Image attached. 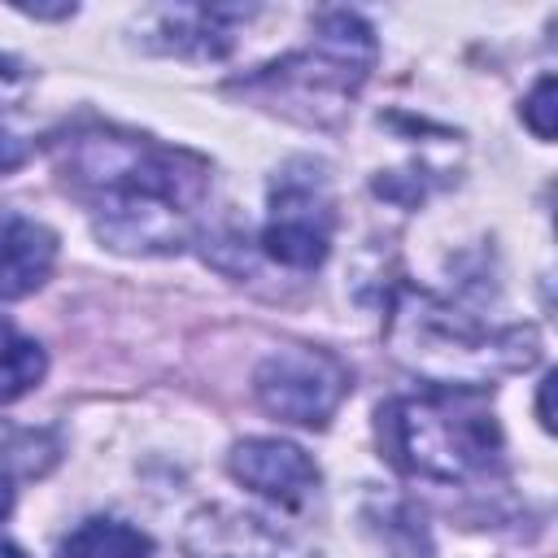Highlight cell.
Listing matches in <instances>:
<instances>
[{
  "mask_svg": "<svg viewBox=\"0 0 558 558\" xmlns=\"http://www.w3.org/2000/svg\"><path fill=\"white\" fill-rule=\"evenodd\" d=\"M61 183L118 253H179L209 196V161L118 126H83L52 144Z\"/></svg>",
  "mask_w": 558,
  "mask_h": 558,
  "instance_id": "1",
  "label": "cell"
},
{
  "mask_svg": "<svg viewBox=\"0 0 558 558\" xmlns=\"http://www.w3.org/2000/svg\"><path fill=\"white\" fill-rule=\"evenodd\" d=\"M392 353L436 388H466L519 371L536 357L532 327H484L432 292L405 288L388 310Z\"/></svg>",
  "mask_w": 558,
  "mask_h": 558,
  "instance_id": "2",
  "label": "cell"
},
{
  "mask_svg": "<svg viewBox=\"0 0 558 558\" xmlns=\"http://www.w3.org/2000/svg\"><path fill=\"white\" fill-rule=\"evenodd\" d=\"M384 458L414 480L462 484L497 466L501 427L493 410L466 388H432L379 405L375 418Z\"/></svg>",
  "mask_w": 558,
  "mask_h": 558,
  "instance_id": "3",
  "label": "cell"
},
{
  "mask_svg": "<svg viewBox=\"0 0 558 558\" xmlns=\"http://www.w3.org/2000/svg\"><path fill=\"white\" fill-rule=\"evenodd\" d=\"M375 52H379L375 31L357 13L336 9V13H323L314 39L301 52L266 65L262 74L235 87H244L248 96H262L270 109H283L301 122L331 126L371 78Z\"/></svg>",
  "mask_w": 558,
  "mask_h": 558,
  "instance_id": "4",
  "label": "cell"
},
{
  "mask_svg": "<svg viewBox=\"0 0 558 558\" xmlns=\"http://www.w3.org/2000/svg\"><path fill=\"white\" fill-rule=\"evenodd\" d=\"M349 388H353L349 366L327 349H305V344L270 353L253 375L257 405L279 423H296V427H327V418L340 410Z\"/></svg>",
  "mask_w": 558,
  "mask_h": 558,
  "instance_id": "5",
  "label": "cell"
},
{
  "mask_svg": "<svg viewBox=\"0 0 558 558\" xmlns=\"http://www.w3.org/2000/svg\"><path fill=\"white\" fill-rule=\"evenodd\" d=\"M331 231H336V209L327 179L310 161H292L270 183V214L262 231L266 253L292 270H314L331 248Z\"/></svg>",
  "mask_w": 558,
  "mask_h": 558,
  "instance_id": "6",
  "label": "cell"
},
{
  "mask_svg": "<svg viewBox=\"0 0 558 558\" xmlns=\"http://www.w3.org/2000/svg\"><path fill=\"white\" fill-rule=\"evenodd\" d=\"M183 554L187 558H323L305 541L231 506L196 510L183 532Z\"/></svg>",
  "mask_w": 558,
  "mask_h": 558,
  "instance_id": "7",
  "label": "cell"
},
{
  "mask_svg": "<svg viewBox=\"0 0 558 558\" xmlns=\"http://www.w3.org/2000/svg\"><path fill=\"white\" fill-rule=\"evenodd\" d=\"M231 475L283 510H305L318 493V466L310 462V453L301 445L275 440V436L240 440L231 449Z\"/></svg>",
  "mask_w": 558,
  "mask_h": 558,
  "instance_id": "8",
  "label": "cell"
},
{
  "mask_svg": "<svg viewBox=\"0 0 558 558\" xmlns=\"http://www.w3.org/2000/svg\"><path fill=\"white\" fill-rule=\"evenodd\" d=\"M57 266V235L22 214H0V301H22L48 283Z\"/></svg>",
  "mask_w": 558,
  "mask_h": 558,
  "instance_id": "9",
  "label": "cell"
},
{
  "mask_svg": "<svg viewBox=\"0 0 558 558\" xmlns=\"http://www.w3.org/2000/svg\"><path fill=\"white\" fill-rule=\"evenodd\" d=\"M253 9H209V4H187V9H161V39L157 48L183 52V57H222L235 39V22H244Z\"/></svg>",
  "mask_w": 558,
  "mask_h": 558,
  "instance_id": "10",
  "label": "cell"
},
{
  "mask_svg": "<svg viewBox=\"0 0 558 558\" xmlns=\"http://www.w3.org/2000/svg\"><path fill=\"white\" fill-rule=\"evenodd\" d=\"M61 558H153V541L122 519H87L65 536Z\"/></svg>",
  "mask_w": 558,
  "mask_h": 558,
  "instance_id": "11",
  "label": "cell"
},
{
  "mask_svg": "<svg viewBox=\"0 0 558 558\" xmlns=\"http://www.w3.org/2000/svg\"><path fill=\"white\" fill-rule=\"evenodd\" d=\"M44 371H48L44 349L31 336H22L13 323L0 318V405L26 397L44 379Z\"/></svg>",
  "mask_w": 558,
  "mask_h": 558,
  "instance_id": "12",
  "label": "cell"
},
{
  "mask_svg": "<svg viewBox=\"0 0 558 558\" xmlns=\"http://www.w3.org/2000/svg\"><path fill=\"white\" fill-rule=\"evenodd\" d=\"M523 122L532 126L536 140H554V78H549V74H545V78L532 87V96L523 100Z\"/></svg>",
  "mask_w": 558,
  "mask_h": 558,
  "instance_id": "13",
  "label": "cell"
},
{
  "mask_svg": "<svg viewBox=\"0 0 558 558\" xmlns=\"http://www.w3.org/2000/svg\"><path fill=\"white\" fill-rule=\"evenodd\" d=\"M22 92V65L17 61H9V57H0V166H13L17 157L9 153V144H13V135H9V126H4V109H13V96Z\"/></svg>",
  "mask_w": 558,
  "mask_h": 558,
  "instance_id": "14",
  "label": "cell"
},
{
  "mask_svg": "<svg viewBox=\"0 0 558 558\" xmlns=\"http://www.w3.org/2000/svg\"><path fill=\"white\" fill-rule=\"evenodd\" d=\"M549 388H554V375L541 379V423H545V432L554 427V418H549Z\"/></svg>",
  "mask_w": 558,
  "mask_h": 558,
  "instance_id": "15",
  "label": "cell"
},
{
  "mask_svg": "<svg viewBox=\"0 0 558 558\" xmlns=\"http://www.w3.org/2000/svg\"><path fill=\"white\" fill-rule=\"evenodd\" d=\"M9 510H13V488H9V480L0 475V519H4Z\"/></svg>",
  "mask_w": 558,
  "mask_h": 558,
  "instance_id": "16",
  "label": "cell"
},
{
  "mask_svg": "<svg viewBox=\"0 0 558 558\" xmlns=\"http://www.w3.org/2000/svg\"><path fill=\"white\" fill-rule=\"evenodd\" d=\"M0 558H26V554H22L17 545H4V541H0Z\"/></svg>",
  "mask_w": 558,
  "mask_h": 558,
  "instance_id": "17",
  "label": "cell"
}]
</instances>
